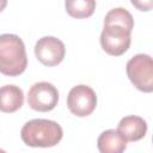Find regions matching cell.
I'll return each instance as SVG.
<instances>
[{"label": "cell", "instance_id": "obj_1", "mask_svg": "<svg viewBox=\"0 0 153 153\" xmlns=\"http://www.w3.org/2000/svg\"><path fill=\"white\" fill-rule=\"evenodd\" d=\"M27 66L23 39L13 33L0 35V73L7 76L20 75Z\"/></svg>", "mask_w": 153, "mask_h": 153}, {"label": "cell", "instance_id": "obj_2", "mask_svg": "<svg viewBox=\"0 0 153 153\" xmlns=\"http://www.w3.org/2000/svg\"><path fill=\"white\" fill-rule=\"evenodd\" d=\"M20 136L30 147H53L61 141L63 130L55 121L35 118L23 126Z\"/></svg>", "mask_w": 153, "mask_h": 153}, {"label": "cell", "instance_id": "obj_3", "mask_svg": "<svg viewBox=\"0 0 153 153\" xmlns=\"http://www.w3.org/2000/svg\"><path fill=\"white\" fill-rule=\"evenodd\" d=\"M127 75L131 84L140 91L149 93L153 91V61L147 54L133 56L126 66Z\"/></svg>", "mask_w": 153, "mask_h": 153}, {"label": "cell", "instance_id": "obj_4", "mask_svg": "<svg viewBox=\"0 0 153 153\" xmlns=\"http://www.w3.org/2000/svg\"><path fill=\"white\" fill-rule=\"evenodd\" d=\"M130 31L118 25H104L100 33V45L112 56L123 55L130 47Z\"/></svg>", "mask_w": 153, "mask_h": 153}, {"label": "cell", "instance_id": "obj_5", "mask_svg": "<svg viewBox=\"0 0 153 153\" xmlns=\"http://www.w3.org/2000/svg\"><path fill=\"white\" fill-rule=\"evenodd\" d=\"M59 102L57 88L47 81H41L33 84L27 93L29 106L39 112H47L53 110Z\"/></svg>", "mask_w": 153, "mask_h": 153}, {"label": "cell", "instance_id": "obj_6", "mask_svg": "<svg viewBox=\"0 0 153 153\" xmlns=\"http://www.w3.org/2000/svg\"><path fill=\"white\" fill-rule=\"evenodd\" d=\"M97 105L96 92L87 85H76L71 88L67 96V106L69 111L78 117L91 115Z\"/></svg>", "mask_w": 153, "mask_h": 153}, {"label": "cell", "instance_id": "obj_7", "mask_svg": "<svg viewBox=\"0 0 153 153\" xmlns=\"http://www.w3.org/2000/svg\"><path fill=\"white\" fill-rule=\"evenodd\" d=\"M65 54L66 48L63 42L53 36H44L35 44V55L37 60L48 67H54L61 63Z\"/></svg>", "mask_w": 153, "mask_h": 153}, {"label": "cell", "instance_id": "obj_8", "mask_svg": "<svg viewBox=\"0 0 153 153\" xmlns=\"http://www.w3.org/2000/svg\"><path fill=\"white\" fill-rule=\"evenodd\" d=\"M117 131L126 139V141H139L146 135L147 123L140 116H126L120 121Z\"/></svg>", "mask_w": 153, "mask_h": 153}, {"label": "cell", "instance_id": "obj_9", "mask_svg": "<svg viewBox=\"0 0 153 153\" xmlns=\"http://www.w3.org/2000/svg\"><path fill=\"white\" fill-rule=\"evenodd\" d=\"M24 93L16 85H5L0 87V111L11 114L22 108Z\"/></svg>", "mask_w": 153, "mask_h": 153}, {"label": "cell", "instance_id": "obj_10", "mask_svg": "<svg viewBox=\"0 0 153 153\" xmlns=\"http://www.w3.org/2000/svg\"><path fill=\"white\" fill-rule=\"evenodd\" d=\"M97 147L100 153H123L127 148V141L117 129H108L98 136Z\"/></svg>", "mask_w": 153, "mask_h": 153}, {"label": "cell", "instance_id": "obj_11", "mask_svg": "<svg viewBox=\"0 0 153 153\" xmlns=\"http://www.w3.org/2000/svg\"><path fill=\"white\" fill-rule=\"evenodd\" d=\"M104 25H118L131 32L134 27V19L126 8L116 7L106 13L104 18Z\"/></svg>", "mask_w": 153, "mask_h": 153}, {"label": "cell", "instance_id": "obj_12", "mask_svg": "<svg viewBox=\"0 0 153 153\" xmlns=\"http://www.w3.org/2000/svg\"><path fill=\"white\" fill-rule=\"evenodd\" d=\"M66 11L74 18H87L93 14L96 8L94 0H68L65 2Z\"/></svg>", "mask_w": 153, "mask_h": 153}, {"label": "cell", "instance_id": "obj_13", "mask_svg": "<svg viewBox=\"0 0 153 153\" xmlns=\"http://www.w3.org/2000/svg\"><path fill=\"white\" fill-rule=\"evenodd\" d=\"M6 5H7V1L6 0H0V12L6 7Z\"/></svg>", "mask_w": 153, "mask_h": 153}, {"label": "cell", "instance_id": "obj_14", "mask_svg": "<svg viewBox=\"0 0 153 153\" xmlns=\"http://www.w3.org/2000/svg\"><path fill=\"white\" fill-rule=\"evenodd\" d=\"M0 153H6V152H5L4 149H1V148H0Z\"/></svg>", "mask_w": 153, "mask_h": 153}]
</instances>
